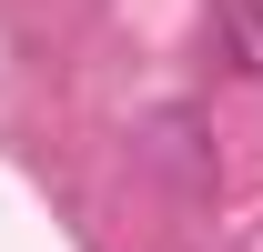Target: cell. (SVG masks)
<instances>
[{
	"label": "cell",
	"instance_id": "obj_1",
	"mask_svg": "<svg viewBox=\"0 0 263 252\" xmlns=\"http://www.w3.org/2000/svg\"><path fill=\"white\" fill-rule=\"evenodd\" d=\"M213 40L243 81H263V0H213Z\"/></svg>",
	"mask_w": 263,
	"mask_h": 252
}]
</instances>
